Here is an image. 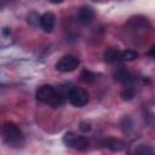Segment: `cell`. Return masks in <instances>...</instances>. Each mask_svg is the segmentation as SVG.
I'll list each match as a JSON object with an SVG mask.
<instances>
[{"instance_id": "1", "label": "cell", "mask_w": 155, "mask_h": 155, "mask_svg": "<svg viewBox=\"0 0 155 155\" xmlns=\"http://www.w3.org/2000/svg\"><path fill=\"white\" fill-rule=\"evenodd\" d=\"M69 90L70 87L62 90V88H56L51 85H44L36 90V99L41 103L57 108L65 102V98H68Z\"/></svg>"}, {"instance_id": "2", "label": "cell", "mask_w": 155, "mask_h": 155, "mask_svg": "<svg viewBox=\"0 0 155 155\" xmlns=\"http://www.w3.org/2000/svg\"><path fill=\"white\" fill-rule=\"evenodd\" d=\"M2 134L5 142L11 145H19L23 140V134L21 130L13 122H6L2 126Z\"/></svg>"}, {"instance_id": "3", "label": "cell", "mask_w": 155, "mask_h": 155, "mask_svg": "<svg viewBox=\"0 0 155 155\" xmlns=\"http://www.w3.org/2000/svg\"><path fill=\"white\" fill-rule=\"evenodd\" d=\"M68 101L74 107H84L88 102V93L84 88L73 86L68 92Z\"/></svg>"}, {"instance_id": "4", "label": "cell", "mask_w": 155, "mask_h": 155, "mask_svg": "<svg viewBox=\"0 0 155 155\" xmlns=\"http://www.w3.org/2000/svg\"><path fill=\"white\" fill-rule=\"evenodd\" d=\"M63 142L65 145L78 150H86L88 148V140L82 136H76L74 132H67L63 137Z\"/></svg>"}, {"instance_id": "5", "label": "cell", "mask_w": 155, "mask_h": 155, "mask_svg": "<svg viewBox=\"0 0 155 155\" xmlns=\"http://www.w3.org/2000/svg\"><path fill=\"white\" fill-rule=\"evenodd\" d=\"M79 64H80V61L78 57L68 54V56H64L61 59H58V62L56 63V69L62 73H68V71L75 70L79 67Z\"/></svg>"}, {"instance_id": "6", "label": "cell", "mask_w": 155, "mask_h": 155, "mask_svg": "<svg viewBox=\"0 0 155 155\" xmlns=\"http://www.w3.org/2000/svg\"><path fill=\"white\" fill-rule=\"evenodd\" d=\"M94 18V11L90 6H82L78 11V21L81 24H88Z\"/></svg>"}, {"instance_id": "7", "label": "cell", "mask_w": 155, "mask_h": 155, "mask_svg": "<svg viewBox=\"0 0 155 155\" xmlns=\"http://www.w3.org/2000/svg\"><path fill=\"white\" fill-rule=\"evenodd\" d=\"M54 23H56V17L52 12H46L42 16H40V23L39 24L44 31H46V33L52 31Z\"/></svg>"}, {"instance_id": "8", "label": "cell", "mask_w": 155, "mask_h": 155, "mask_svg": "<svg viewBox=\"0 0 155 155\" xmlns=\"http://www.w3.org/2000/svg\"><path fill=\"white\" fill-rule=\"evenodd\" d=\"M121 51L115 50V48H109L108 51L104 52V61L108 63H115V62H121L120 61Z\"/></svg>"}, {"instance_id": "9", "label": "cell", "mask_w": 155, "mask_h": 155, "mask_svg": "<svg viewBox=\"0 0 155 155\" xmlns=\"http://www.w3.org/2000/svg\"><path fill=\"white\" fill-rule=\"evenodd\" d=\"M138 57V52L134 50H126V51H121V56H120V61L125 62V61H133Z\"/></svg>"}, {"instance_id": "10", "label": "cell", "mask_w": 155, "mask_h": 155, "mask_svg": "<svg viewBox=\"0 0 155 155\" xmlns=\"http://www.w3.org/2000/svg\"><path fill=\"white\" fill-rule=\"evenodd\" d=\"M105 144H107V147L111 148L113 150H119V149H121V147H117V145H124V143L119 142V140H108V142H105Z\"/></svg>"}, {"instance_id": "11", "label": "cell", "mask_w": 155, "mask_h": 155, "mask_svg": "<svg viewBox=\"0 0 155 155\" xmlns=\"http://www.w3.org/2000/svg\"><path fill=\"white\" fill-rule=\"evenodd\" d=\"M81 78H82V81L88 82V81L93 80L94 75H93L91 71H88V70H84V71H82V74H81Z\"/></svg>"}, {"instance_id": "12", "label": "cell", "mask_w": 155, "mask_h": 155, "mask_svg": "<svg viewBox=\"0 0 155 155\" xmlns=\"http://www.w3.org/2000/svg\"><path fill=\"white\" fill-rule=\"evenodd\" d=\"M80 128H81V131H84V132H88V131L91 130V125L87 124V122H81Z\"/></svg>"}, {"instance_id": "13", "label": "cell", "mask_w": 155, "mask_h": 155, "mask_svg": "<svg viewBox=\"0 0 155 155\" xmlns=\"http://www.w3.org/2000/svg\"><path fill=\"white\" fill-rule=\"evenodd\" d=\"M149 56H151L153 58H155V44L150 47V50H149Z\"/></svg>"}, {"instance_id": "14", "label": "cell", "mask_w": 155, "mask_h": 155, "mask_svg": "<svg viewBox=\"0 0 155 155\" xmlns=\"http://www.w3.org/2000/svg\"><path fill=\"white\" fill-rule=\"evenodd\" d=\"M63 0H50V2H52V4H59V2H62Z\"/></svg>"}]
</instances>
